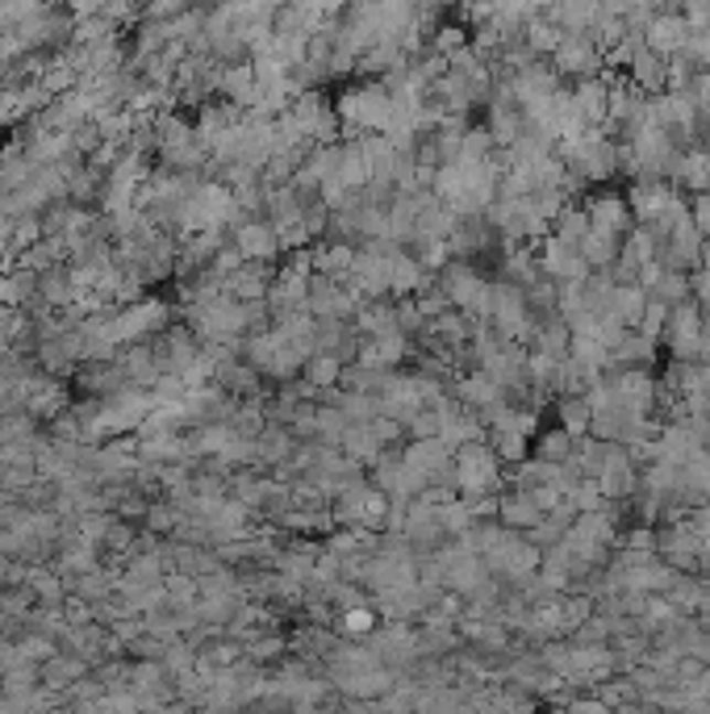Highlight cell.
<instances>
[{
	"instance_id": "cell-1",
	"label": "cell",
	"mask_w": 710,
	"mask_h": 714,
	"mask_svg": "<svg viewBox=\"0 0 710 714\" xmlns=\"http://www.w3.org/2000/svg\"><path fill=\"white\" fill-rule=\"evenodd\" d=\"M602 51L593 46L590 34H564V42H560V51L552 55V72L560 79L572 76V79H593L602 76Z\"/></svg>"
},
{
	"instance_id": "cell-6",
	"label": "cell",
	"mask_w": 710,
	"mask_h": 714,
	"mask_svg": "<svg viewBox=\"0 0 710 714\" xmlns=\"http://www.w3.org/2000/svg\"><path fill=\"white\" fill-rule=\"evenodd\" d=\"M669 184L677 193H693V197H707L710 193V151L693 147V151H681L677 167H673Z\"/></svg>"
},
{
	"instance_id": "cell-10",
	"label": "cell",
	"mask_w": 710,
	"mask_h": 714,
	"mask_svg": "<svg viewBox=\"0 0 710 714\" xmlns=\"http://www.w3.org/2000/svg\"><path fill=\"white\" fill-rule=\"evenodd\" d=\"M572 452H577V439L564 435L560 426H552V431H544V435L535 439V459H544V464H569Z\"/></svg>"
},
{
	"instance_id": "cell-7",
	"label": "cell",
	"mask_w": 710,
	"mask_h": 714,
	"mask_svg": "<svg viewBox=\"0 0 710 714\" xmlns=\"http://www.w3.org/2000/svg\"><path fill=\"white\" fill-rule=\"evenodd\" d=\"M497 522H502L506 531H535V527L544 522V510L535 506L531 494L514 489V494L497 497Z\"/></svg>"
},
{
	"instance_id": "cell-11",
	"label": "cell",
	"mask_w": 710,
	"mask_h": 714,
	"mask_svg": "<svg viewBox=\"0 0 710 714\" xmlns=\"http://www.w3.org/2000/svg\"><path fill=\"white\" fill-rule=\"evenodd\" d=\"M665 322H669V305H660V301L648 298V310H644V317H639L635 335H644L648 343H660V335H665Z\"/></svg>"
},
{
	"instance_id": "cell-9",
	"label": "cell",
	"mask_w": 710,
	"mask_h": 714,
	"mask_svg": "<svg viewBox=\"0 0 710 714\" xmlns=\"http://www.w3.org/2000/svg\"><path fill=\"white\" fill-rule=\"evenodd\" d=\"M590 422H593V410L585 397H556V426L572 439H585L590 435Z\"/></svg>"
},
{
	"instance_id": "cell-5",
	"label": "cell",
	"mask_w": 710,
	"mask_h": 714,
	"mask_svg": "<svg viewBox=\"0 0 710 714\" xmlns=\"http://www.w3.org/2000/svg\"><path fill=\"white\" fill-rule=\"evenodd\" d=\"M235 251L243 256V263H268L280 251L277 226L268 218H251L235 230Z\"/></svg>"
},
{
	"instance_id": "cell-2",
	"label": "cell",
	"mask_w": 710,
	"mask_h": 714,
	"mask_svg": "<svg viewBox=\"0 0 710 714\" xmlns=\"http://www.w3.org/2000/svg\"><path fill=\"white\" fill-rule=\"evenodd\" d=\"M581 209H585V218H590V230L593 235H606L614 242H623V238L632 235V209H627V197H618V193H598V197L581 201Z\"/></svg>"
},
{
	"instance_id": "cell-8",
	"label": "cell",
	"mask_w": 710,
	"mask_h": 714,
	"mask_svg": "<svg viewBox=\"0 0 710 714\" xmlns=\"http://www.w3.org/2000/svg\"><path fill=\"white\" fill-rule=\"evenodd\" d=\"M644 310H648V293H644L639 284H618L606 314H611L623 331H635V326H639V317H644Z\"/></svg>"
},
{
	"instance_id": "cell-4",
	"label": "cell",
	"mask_w": 710,
	"mask_h": 714,
	"mask_svg": "<svg viewBox=\"0 0 710 714\" xmlns=\"http://www.w3.org/2000/svg\"><path fill=\"white\" fill-rule=\"evenodd\" d=\"M686 42H690V25H686V18H681L677 9H660V13L648 21V30H644V46H648L652 55H660V60L681 55Z\"/></svg>"
},
{
	"instance_id": "cell-3",
	"label": "cell",
	"mask_w": 710,
	"mask_h": 714,
	"mask_svg": "<svg viewBox=\"0 0 710 714\" xmlns=\"http://www.w3.org/2000/svg\"><path fill=\"white\" fill-rule=\"evenodd\" d=\"M677 201H681V193L673 188L669 180H635L632 193H627V209H632V218L639 226H652V221L665 218Z\"/></svg>"
}]
</instances>
